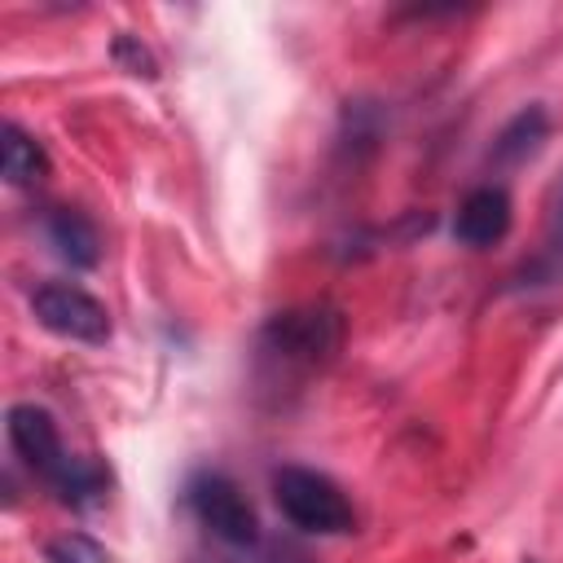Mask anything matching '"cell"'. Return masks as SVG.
<instances>
[{
	"instance_id": "ba28073f",
	"label": "cell",
	"mask_w": 563,
	"mask_h": 563,
	"mask_svg": "<svg viewBox=\"0 0 563 563\" xmlns=\"http://www.w3.org/2000/svg\"><path fill=\"white\" fill-rule=\"evenodd\" d=\"M48 242L57 246V255L62 260H70L75 268H92L97 264V229L79 216V211H70V207H62V211H53L48 216Z\"/></svg>"
},
{
	"instance_id": "52a82bcc",
	"label": "cell",
	"mask_w": 563,
	"mask_h": 563,
	"mask_svg": "<svg viewBox=\"0 0 563 563\" xmlns=\"http://www.w3.org/2000/svg\"><path fill=\"white\" fill-rule=\"evenodd\" d=\"M0 172L9 185H35L48 176V154L44 145L22 132L18 123H4V141H0Z\"/></svg>"
},
{
	"instance_id": "8992f818",
	"label": "cell",
	"mask_w": 563,
	"mask_h": 563,
	"mask_svg": "<svg viewBox=\"0 0 563 563\" xmlns=\"http://www.w3.org/2000/svg\"><path fill=\"white\" fill-rule=\"evenodd\" d=\"M510 233V194L497 189V185H479L471 189L462 202H457V216H453V238L462 246H497L501 238Z\"/></svg>"
},
{
	"instance_id": "5b68a950",
	"label": "cell",
	"mask_w": 563,
	"mask_h": 563,
	"mask_svg": "<svg viewBox=\"0 0 563 563\" xmlns=\"http://www.w3.org/2000/svg\"><path fill=\"white\" fill-rule=\"evenodd\" d=\"M9 444H13V453H18L44 484H53V479L66 471V462L75 457V453L62 449L57 422H53V413L40 409V405H13V409H9Z\"/></svg>"
},
{
	"instance_id": "3957f363",
	"label": "cell",
	"mask_w": 563,
	"mask_h": 563,
	"mask_svg": "<svg viewBox=\"0 0 563 563\" xmlns=\"http://www.w3.org/2000/svg\"><path fill=\"white\" fill-rule=\"evenodd\" d=\"M31 312L57 339L88 343V347H97V343L110 339V312H106V303L97 295H88L84 286H75V282H44L31 295Z\"/></svg>"
},
{
	"instance_id": "30bf717a",
	"label": "cell",
	"mask_w": 563,
	"mask_h": 563,
	"mask_svg": "<svg viewBox=\"0 0 563 563\" xmlns=\"http://www.w3.org/2000/svg\"><path fill=\"white\" fill-rule=\"evenodd\" d=\"M44 559H48V563H114V554H110L101 541L84 537V532H62V537H53V541L44 545Z\"/></svg>"
},
{
	"instance_id": "9c48e42d",
	"label": "cell",
	"mask_w": 563,
	"mask_h": 563,
	"mask_svg": "<svg viewBox=\"0 0 563 563\" xmlns=\"http://www.w3.org/2000/svg\"><path fill=\"white\" fill-rule=\"evenodd\" d=\"M541 136H545V110L528 106V110H523V114H515V123L501 132L497 154H501V158H519V154L537 150V145H541Z\"/></svg>"
},
{
	"instance_id": "277c9868",
	"label": "cell",
	"mask_w": 563,
	"mask_h": 563,
	"mask_svg": "<svg viewBox=\"0 0 563 563\" xmlns=\"http://www.w3.org/2000/svg\"><path fill=\"white\" fill-rule=\"evenodd\" d=\"M189 510L224 545H255L260 541V515H255L251 497L220 471H202L189 484Z\"/></svg>"
},
{
	"instance_id": "7a4b0ae2",
	"label": "cell",
	"mask_w": 563,
	"mask_h": 563,
	"mask_svg": "<svg viewBox=\"0 0 563 563\" xmlns=\"http://www.w3.org/2000/svg\"><path fill=\"white\" fill-rule=\"evenodd\" d=\"M343 343V317L334 308H290V312H277L264 334H260V347L282 361V365H295V369H317L325 365Z\"/></svg>"
},
{
	"instance_id": "6da1fadb",
	"label": "cell",
	"mask_w": 563,
	"mask_h": 563,
	"mask_svg": "<svg viewBox=\"0 0 563 563\" xmlns=\"http://www.w3.org/2000/svg\"><path fill=\"white\" fill-rule=\"evenodd\" d=\"M273 501L277 510L299 528V532H317V537H343L356 528V510L343 497V488L308 466H282L273 475Z\"/></svg>"
}]
</instances>
